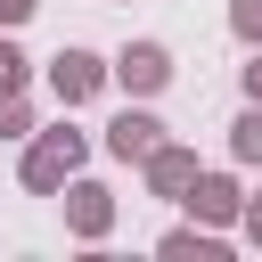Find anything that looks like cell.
<instances>
[{
  "label": "cell",
  "mask_w": 262,
  "mask_h": 262,
  "mask_svg": "<svg viewBox=\"0 0 262 262\" xmlns=\"http://www.w3.org/2000/svg\"><path fill=\"white\" fill-rule=\"evenodd\" d=\"M82 164H90V131H74V123L57 115V123H33V139H25V156H16V180H25L33 196H57Z\"/></svg>",
  "instance_id": "6da1fadb"
},
{
  "label": "cell",
  "mask_w": 262,
  "mask_h": 262,
  "mask_svg": "<svg viewBox=\"0 0 262 262\" xmlns=\"http://www.w3.org/2000/svg\"><path fill=\"white\" fill-rule=\"evenodd\" d=\"M172 74H180V66H172V49H164V41H123V49L106 57V82H115L123 98H164V90H172Z\"/></svg>",
  "instance_id": "7a4b0ae2"
},
{
  "label": "cell",
  "mask_w": 262,
  "mask_h": 262,
  "mask_svg": "<svg viewBox=\"0 0 262 262\" xmlns=\"http://www.w3.org/2000/svg\"><path fill=\"white\" fill-rule=\"evenodd\" d=\"M57 196H66V237H74V246H106V237H115V213H123V205H115V188H106V180L74 172Z\"/></svg>",
  "instance_id": "3957f363"
},
{
  "label": "cell",
  "mask_w": 262,
  "mask_h": 262,
  "mask_svg": "<svg viewBox=\"0 0 262 262\" xmlns=\"http://www.w3.org/2000/svg\"><path fill=\"white\" fill-rule=\"evenodd\" d=\"M41 74H49V98H57L66 115H74V106H90V98L106 90V57H98V49H82V41H66Z\"/></svg>",
  "instance_id": "277c9868"
},
{
  "label": "cell",
  "mask_w": 262,
  "mask_h": 262,
  "mask_svg": "<svg viewBox=\"0 0 262 262\" xmlns=\"http://www.w3.org/2000/svg\"><path fill=\"white\" fill-rule=\"evenodd\" d=\"M164 139H172V123L147 115V98H131V106L106 123V156H115V164H139V156H156Z\"/></svg>",
  "instance_id": "5b68a950"
},
{
  "label": "cell",
  "mask_w": 262,
  "mask_h": 262,
  "mask_svg": "<svg viewBox=\"0 0 262 262\" xmlns=\"http://www.w3.org/2000/svg\"><path fill=\"white\" fill-rule=\"evenodd\" d=\"M196 172H205V164H196V147H188V139H164L156 156H139V180H147V196H164V205H180Z\"/></svg>",
  "instance_id": "8992f818"
},
{
  "label": "cell",
  "mask_w": 262,
  "mask_h": 262,
  "mask_svg": "<svg viewBox=\"0 0 262 262\" xmlns=\"http://www.w3.org/2000/svg\"><path fill=\"white\" fill-rule=\"evenodd\" d=\"M180 205H188V221H205V229H237V205H246V188H237V172H196Z\"/></svg>",
  "instance_id": "52a82bcc"
},
{
  "label": "cell",
  "mask_w": 262,
  "mask_h": 262,
  "mask_svg": "<svg viewBox=\"0 0 262 262\" xmlns=\"http://www.w3.org/2000/svg\"><path fill=\"white\" fill-rule=\"evenodd\" d=\"M221 246H229V229H205V221H180L156 237V254H172V262H213Z\"/></svg>",
  "instance_id": "ba28073f"
},
{
  "label": "cell",
  "mask_w": 262,
  "mask_h": 262,
  "mask_svg": "<svg viewBox=\"0 0 262 262\" xmlns=\"http://www.w3.org/2000/svg\"><path fill=\"white\" fill-rule=\"evenodd\" d=\"M229 156H237L246 172H262V106H254V98H246L237 123H229Z\"/></svg>",
  "instance_id": "9c48e42d"
},
{
  "label": "cell",
  "mask_w": 262,
  "mask_h": 262,
  "mask_svg": "<svg viewBox=\"0 0 262 262\" xmlns=\"http://www.w3.org/2000/svg\"><path fill=\"white\" fill-rule=\"evenodd\" d=\"M0 139H33V98L25 90H0Z\"/></svg>",
  "instance_id": "30bf717a"
},
{
  "label": "cell",
  "mask_w": 262,
  "mask_h": 262,
  "mask_svg": "<svg viewBox=\"0 0 262 262\" xmlns=\"http://www.w3.org/2000/svg\"><path fill=\"white\" fill-rule=\"evenodd\" d=\"M0 90H33V57L16 49V33H0Z\"/></svg>",
  "instance_id": "8fae6325"
},
{
  "label": "cell",
  "mask_w": 262,
  "mask_h": 262,
  "mask_svg": "<svg viewBox=\"0 0 262 262\" xmlns=\"http://www.w3.org/2000/svg\"><path fill=\"white\" fill-rule=\"evenodd\" d=\"M229 33L246 49H262V0H229Z\"/></svg>",
  "instance_id": "7c38bea8"
},
{
  "label": "cell",
  "mask_w": 262,
  "mask_h": 262,
  "mask_svg": "<svg viewBox=\"0 0 262 262\" xmlns=\"http://www.w3.org/2000/svg\"><path fill=\"white\" fill-rule=\"evenodd\" d=\"M237 237L262 254V196H246V205H237Z\"/></svg>",
  "instance_id": "4fadbf2b"
},
{
  "label": "cell",
  "mask_w": 262,
  "mask_h": 262,
  "mask_svg": "<svg viewBox=\"0 0 262 262\" xmlns=\"http://www.w3.org/2000/svg\"><path fill=\"white\" fill-rule=\"evenodd\" d=\"M41 16V0H0V33H16V25H33Z\"/></svg>",
  "instance_id": "5bb4252c"
},
{
  "label": "cell",
  "mask_w": 262,
  "mask_h": 262,
  "mask_svg": "<svg viewBox=\"0 0 262 262\" xmlns=\"http://www.w3.org/2000/svg\"><path fill=\"white\" fill-rule=\"evenodd\" d=\"M237 90H246V98H254V106H262V49H254V57H246V66H237Z\"/></svg>",
  "instance_id": "9a60e30c"
}]
</instances>
